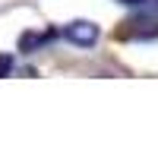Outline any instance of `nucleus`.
I'll list each match as a JSON object with an SVG mask.
<instances>
[{"instance_id":"obj_1","label":"nucleus","mask_w":158,"mask_h":158,"mask_svg":"<svg viewBox=\"0 0 158 158\" xmlns=\"http://www.w3.org/2000/svg\"><path fill=\"white\" fill-rule=\"evenodd\" d=\"M67 41H73V44H79V48H92L98 41V25L95 22H85V19H76V22H70V25H63V32H60Z\"/></svg>"},{"instance_id":"obj_2","label":"nucleus","mask_w":158,"mask_h":158,"mask_svg":"<svg viewBox=\"0 0 158 158\" xmlns=\"http://www.w3.org/2000/svg\"><path fill=\"white\" fill-rule=\"evenodd\" d=\"M127 25H133V29H127V35H133V38H155L158 35V16H152V13L130 19Z\"/></svg>"},{"instance_id":"obj_3","label":"nucleus","mask_w":158,"mask_h":158,"mask_svg":"<svg viewBox=\"0 0 158 158\" xmlns=\"http://www.w3.org/2000/svg\"><path fill=\"white\" fill-rule=\"evenodd\" d=\"M51 38H54V32H29V35H22V51H35V48H44Z\"/></svg>"},{"instance_id":"obj_4","label":"nucleus","mask_w":158,"mask_h":158,"mask_svg":"<svg viewBox=\"0 0 158 158\" xmlns=\"http://www.w3.org/2000/svg\"><path fill=\"white\" fill-rule=\"evenodd\" d=\"M13 70H16V60H13L10 54H0V76H6Z\"/></svg>"},{"instance_id":"obj_5","label":"nucleus","mask_w":158,"mask_h":158,"mask_svg":"<svg viewBox=\"0 0 158 158\" xmlns=\"http://www.w3.org/2000/svg\"><path fill=\"white\" fill-rule=\"evenodd\" d=\"M123 3H146V0H123Z\"/></svg>"}]
</instances>
